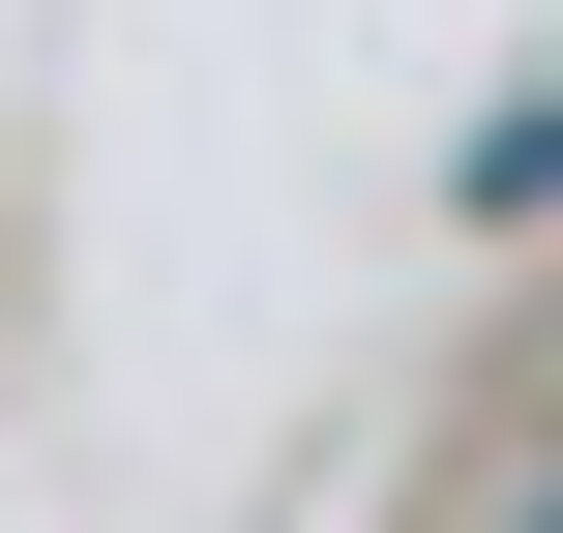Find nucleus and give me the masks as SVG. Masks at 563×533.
<instances>
[{
	"mask_svg": "<svg viewBox=\"0 0 563 533\" xmlns=\"http://www.w3.org/2000/svg\"><path fill=\"white\" fill-rule=\"evenodd\" d=\"M445 208H475V237H505V208H563V89H505V119L445 148Z\"/></svg>",
	"mask_w": 563,
	"mask_h": 533,
	"instance_id": "obj_1",
	"label": "nucleus"
},
{
	"mask_svg": "<svg viewBox=\"0 0 563 533\" xmlns=\"http://www.w3.org/2000/svg\"><path fill=\"white\" fill-rule=\"evenodd\" d=\"M534 533H563V504H534Z\"/></svg>",
	"mask_w": 563,
	"mask_h": 533,
	"instance_id": "obj_2",
	"label": "nucleus"
}]
</instances>
